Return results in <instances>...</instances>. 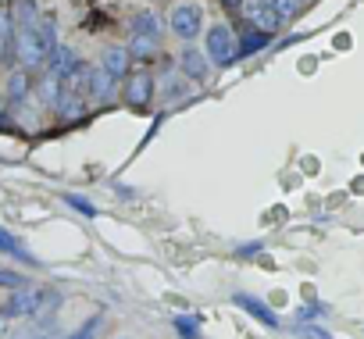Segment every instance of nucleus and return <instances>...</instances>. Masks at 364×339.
I'll return each instance as SVG.
<instances>
[{
	"label": "nucleus",
	"mask_w": 364,
	"mask_h": 339,
	"mask_svg": "<svg viewBox=\"0 0 364 339\" xmlns=\"http://www.w3.org/2000/svg\"><path fill=\"white\" fill-rule=\"evenodd\" d=\"M54 47H58V18L54 15H43L33 29H22L15 36V61H18V68L33 72V68L47 65V58H50Z\"/></svg>",
	"instance_id": "f257e3e1"
},
{
	"label": "nucleus",
	"mask_w": 364,
	"mask_h": 339,
	"mask_svg": "<svg viewBox=\"0 0 364 339\" xmlns=\"http://www.w3.org/2000/svg\"><path fill=\"white\" fill-rule=\"evenodd\" d=\"M61 296H50L47 289L40 286H18L11 289V296L0 303V314L4 318H43L47 307H58Z\"/></svg>",
	"instance_id": "f03ea898"
},
{
	"label": "nucleus",
	"mask_w": 364,
	"mask_h": 339,
	"mask_svg": "<svg viewBox=\"0 0 364 339\" xmlns=\"http://www.w3.org/2000/svg\"><path fill=\"white\" fill-rule=\"evenodd\" d=\"M204 54L211 58V65L218 68H229L236 65L243 54H240V33H232L229 26H211L208 36H204Z\"/></svg>",
	"instance_id": "7ed1b4c3"
},
{
	"label": "nucleus",
	"mask_w": 364,
	"mask_h": 339,
	"mask_svg": "<svg viewBox=\"0 0 364 339\" xmlns=\"http://www.w3.org/2000/svg\"><path fill=\"white\" fill-rule=\"evenodd\" d=\"M168 26H171V33H175L178 40H186V43H190V40H197L200 29H204V8L193 4V0H182V4L171 8Z\"/></svg>",
	"instance_id": "20e7f679"
},
{
	"label": "nucleus",
	"mask_w": 364,
	"mask_h": 339,
	"mask_svg": "<svg viewBox=\"0 0 364 339\" xmlns=\"http://www.w3.org/2000/svg\"><path fill=\"white\" fill-rule=\"evenodd\" d=\"M154 93H157V82H154L150 72H129L125 75V104L129 107H136V111L150 107Z\"/></svg>",
	"instance_id": "39448f33"
},
{
	"label": "nucleus",
	"mask_w": 364,
	"mask_h": 339,
	"mask_svg": "<svg viewBox=\"0 0 364 339\" xmlns=\"http://www.w3.org/2000/svg\"><path fill=\"white\" fill-rule=\"evenodd\" d=\"M243 15H247V22H250L257 33H268V36L282 26V18L275 15V8L268 4V0H247V4H243Z\"/></svg>",
	"instance_id": "423d86ee"
},
{
	"label": "nucleus",
	"mask_w": 364,
	"mask_h": 339,
	"mask_svg": "<svg viewBox=\"0 0 364 339\" xmlns=\"http://www.w3.org/2000/svg\"><path fill=\"white\" fill-rule=\"evenodd\" d=\"M178 72L186 75L190 82H204L211 75V58L200 54L197 47H186V50H182V58H178Z\"/></svg>",
	"instance_id": "0eeeda50"
},
{
	"label": "nucleus",
	"mask_w": 364,
	"mask_h": 339,
	"mask_svg": "<svg viewBox=\"0 0 364 339\" xmlns=\"http://www.w3.org/2000/svg\"><path fill=\"white\" fill-rule=\"evenodd\" d=\"M65 97H68V86H65V79H58L54 72H47L43 79H40V86H36V100L43 104V107H61L65 104Z\"/></svg>",
	"instance_id": "6e6552de"
},
{
	"label": "nucleus",
	"mask_w": 364,
	"mask_h": 339,
	"mask_svg": "<svg viewBox=\"0 0 364 339\" xmlns=\"http://www.w3.org/2000/svg\"><path fill=\"white\" fill-rule=\"evenodd\" d=\"M100 68H104L114 82L125 79L129 68H132V54H129V47H107V50L100 54Z\"/></svg>",
	"instance_id": "1a4fd4ad"
},
{
	"label": "nucleus",
	"mask_w": 364,
	"mask_h": 339,
	"mask_svg": "<svg viewBox=\"0 0 364 339\" xmlns=\"http://www.w3.org/2000/svg\"><path fill=\"white\" fill-rule=\"evenodd\" d=\"M232 300H236V307H243L247 314H254L261 325H268V328H279V325H282V321H279V314H275L264 300H257V296H250V293H236Z\"/></svg>",
	"instance_id": "9d476101"
},
{
	"label": "nucleus",
	"mask_w": 364,
	"mask_h": 339,
	"mask_svg": "<svg viewBox=\"0 0 364 339\" xmlns=\"http://www.w3.org/2000/svg\"><path fill=\"white\" fill-rule=\"evenodd\" d=\"M47 61H50V68H47V72H54L58 79H68V75L82 65V61H79V54H75L72 47H65V43H58V47L50 50V58H47Z\"/></svg>",
	"instance_id": "9b49d317"
},
{
	"label": "nucleus",
	"mask_w": 364,
	"mask_h": 339,
	"mask_svg": "<svg viewBox=\"0 0 364 339\" xmlns=\"http://www.w3.org/2000/svg\"><path fill=\"white\" fill-rule=\"evenodd\" d=\"M15 18H11V4H0V58H15Z\"/></svg>",
	"instance_id": "f8f14e48"
},
{
	"label": "nucleus",
	"mask_w": 364,
	"mask_h": 339,
	"mask_svg": "<svg viewBox=\"0 0 364 339\" xmlns=\"http://www.w3.org/2000/svg\"><path fill=\"white\" fill-rule=\"evenodd\" d=\"M11 18H15V29L22 33V29H33L43 15H40L36 0H15V4H11Z\"/></svg>",
	"instance_id": "ddd939ff"
},
{
	"label": "nucleus",
	"mask_w": 364,
	"mask_h": 339,
	"mask_svg": "<svg viewBox=\"0 0 364 339\" xmlns=\"http://www.w3.org/2000/svg\"><path fill=\"white\" fill-rule=\"evenodd\" d=\"M111 93H114V79H111L100 65H93V68H90V100L104 104V100H111Z\"/></svg>",
	"instance_id": "4468645a"
},
{
	"label": "nucleus",
	"mask_w": 364,
	"mask_h": 339,
	"mask_svg": "<svg viewBox=\"0 0 364 339\" xmlns=\"http://www.w3.org/2000/svg\"><path fill=\"white\" fill-rule=\"evenodd\" d=\"M132 33L136 36H150V40H161V18L154 15V11H143V15H136V22H132Z\"/></svg>",
	"instance_id": "2eb2a0df"
},
{
	"label": "nucleus",
	"mask_w": 364,
	"mask_h": 339,
	"mask_svg": "<svg viewBox=\"0 0 364 339\" xmlns=\"http://www.w3.org/2000/svg\"><path fill=\"white\" fill-rule=\"evenodd\" d=\"M0 254H11V257H22V261H29V264H40V261H36V257H33V254H29V250L8 232V229H0Z\"/></svg>",
	"instance_id": "dca6fc26"
},
{
	"label": "nucleus",
	"mask_w": 364,
	"mask_h": 339,
	"mask_svg": "<svg viewBox=\"0 0 364 339\" xmlns=\"http://www.w3.org/2000/svg\"><path fill=\"white\" fill-rule=\"evenodd\" d=\"M171 325L182 339H200V318H193V314H175Z\"/></svg>",
	"instance_id": "f3484780"
},
{
	"label": "nucleus",
	"mask_w": 364,
	"mask_h": 339,
	"mask_svg": "<svg viewBox=\"0 0 364 339\" xmlns=\"http://www.w3.org/2000/svg\"><path fill=\"white\" fill-rule=\"evenodd\" d=\"M26 93H29V72L26 68H15L11 79H8V97L18 104V100H26Z\"/></svg>",
	"instance_id": "a211bd4d"
},
{
	"label": "nucleus",
	"mask_w": 364,
	"mask_h": 339,
	"mask_svg": "<svg viewBox=\"0 0 364 339\" xmlns=\"http://www.w3.org/2000/svg\"><path fill=\"white\" fill-rule=\"evenodd\" d=\"M190 90H186V82H182V75H164L161 79V97L171 104V100H182Z\"/></svg>",
	"instance_id": "6ab92c4d"
},
{
	"label": "nucleus",
	"mask_w": 364,
	"mask_h": 339,
	"mask_svg": "<svg viewBox=\"0 0 364 339\" xmlns=\"http://www.w3.org/2000/svg\"><path fill=\"white\" fill-rule=\"evenodd\" d=\"M157 47H161V40H150V36H136V33H132L129 54H132V61H136V58H154Z\"/></svg>",
	"instance_id": "aec40b11"
},
{
	"label": "nucleus",
	"mask_w": 364,
	"mask_h": 339,
	"mask_svg": "<svg viewBox=\"0 0 364 339\" xmlns=\"http://www.w3.org/2000/svg\"><path fill=\"white\" fill-rule=\"evenodd\" d=\"M268 40H272L268 33H257V29L250 26V33H247V36H243V43H240V54L247 58V54H254V50H261V47H268Z\"/></svg>",
	"instance_id": "412c9836"
},
{
	"label": "nucleus",
	"mask_w": 364,
	"mask_h": 339,
	"mask_svg": "<svg viewBox=\"0 0 364 339\" xmlns=\"http://www.w3.org/2000/svg\"><path fill=\"white\" fill-rule=\"evenodd\" d=\"M65 204H68V208H75V211H79V215H86V218H93V215H97L93 200H86V197H79V193H65Z\"/></svg>",
	"instance_id": "4be33fe9"
},
{
	"label": "nucleus",
	"mask_w": 364,
	"mask_h": 339,
	"mask_svg": "<svg viewBox=\"0 0 364 339\" xmlns=\"http://www.w3.org/2000/svg\"><path fill=\"white\" fill-rule=\"evenodd\" d=\"M268 4L275 8V15H279L282 22H289V18L300 11V0H268Z\"/></svg>",
	"instance_id": "5701e85b"
},
{
	"label": "nucleus",
	"mask_w": 364,
	"mask_h": 339,
	"mask_svg": "<svg viewBox=\"0 0 364 339\" xmlns=\"http://www.w3.org/2000/svg\"><path fill=\"white\" fill-rule=\"evenodd\" d=\"M100 328H104V318L97 314V318H90V321H86L75 335H68V339H97V335H100Z\"/></svg>",
	"instance_id": "b1692460"
},
{
	"label": "nucleus",
	"mask_w": 364,
	"mask_h": 339,
	"mask_svg": "<svg viewBox=\"0 0 364 339\" xmlns=\"http://www.w3.org/2000/svg\"><path fill=\"white\" fill-rule=\"evenodd\" d=\"M0 286H8V289H18V286H29L18 271H8V268H0Z\"/></svg>",
	"instance_id": "393cba45"
},
{
	"label": "nucleus",
	"mask_w": 364,
	"mask_h": 339,
	"mask_svg": "<svg viewBox=\"0 0 364 339\" xmlns=\"http://www.w3.org/2000/svg\"><path fill=\"white\" fill-rule=\"evenodd\" d=\"M296 335H300V339H332V335H328L325 328H318V325H300Z\"/></svg>",
	"instance_id": "a878e982"
},
{
	"label": "nucleus",
	"mask_w": 364,
	"mask_h": 339,
	"mask_svg": "<svg viewBox=\"0 0 364 339\" xmlns=\"http://www.w3.org/2000/svg\"><path fill=\"white\" fill-rule=\"evenodd\" d=\"M314 314H321V307H300L296 311V321H311Z\"/></svg>",
	"instance_id": "bb28decb"
},
{
	"label": "nucleus",
	"mask_w": 364,
	"mask_h": 339,
	"mask_svg": "<svg viewBox=\"0 0 364 339\" xmlns=\"http://www.w3.org/2000/svg\"><path fill=\"white\" fill-rule=\"evenodd\" d=\"M4 335H8V318L0 314V339H4Z\"/></svg>",
	"instance_id": "cd10ccee"
},
{
	"label": "nucleus",
	"mask_w": 364,
	"mask_h": 339,
	"mask_svg": "<svg viewBox=\"0 0 364 339\" xmlns=\"http://www.w3.org/2000/svg\"><path fill=\"white\" fill-rule=\"evenodd\" d=\"M229 4H232V8H236V4H240V0H225V8H229Z\"/></svg>",
	"instance_id": "c85d7f7f"
},
{
	"label": "nucleus",
	"mask_w": 364,
	"mask_h": 339,
	"mask_svg": "<svg viewBox=\"0 0 364 339\" xmlns=\"http://www.w3.org/2000/svg\"><path fill=\"white\" fill-rule=\"evenodd\" d=\"M43 339H61V335H43Z\"/></svg>",
	"instance_id": "c756f323"
},
{
	"label": "nucleus",
	"mask_w": 364,
	"mask_h": 339,
	"mask_svg": "<svg viewBox=\"0 0 364 339\" xmlns=\"http://www.w3.org/2000/svg\"><path fill=\"white\" fill-rule=\"evenodd\" d=\"M122 339H129V335H122Z\"/></svg>",
	"instance_id": "7c9ffc66"
}]
</instances>
